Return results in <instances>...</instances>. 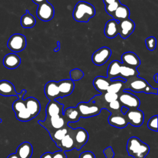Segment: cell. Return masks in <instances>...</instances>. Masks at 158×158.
<instances>
[{"mask_svg": "<svg viewBox=\"0 0 158 158\" xmlns=\"http://www.w3.org/2000/svg\"><path fill=\"white\" fill-rule=\"evenodd\" d=\"M102 1H103L104 4H105V6H106V5H108L110 3H112V2H115L117 0H102Z\"/></svg>", "mask_w": 158, "mask_h": 158, "instance_id": "45", "label": "cell"}, {"mask_svg": "<svg viewBox=\"0 0 158 158\" xmlns=\"http://www.w3.org/2000/svg\"><path fill=\"white\" fill-rule=\"evenodd\" d=\"M57 47L54 49V51L55 52H58V51H59V50H60V43L59 41H57Z\"/></svg>", "mask_w": 158, "mask_h": 158, "instance_id": "46", "label": "cell"}, {"mask_svg": "<svg viewBox=\"0 0 158 158\" xmlns=\"http://www.w3.org/2000/svg\"><path fill=\"white\" fill-rule=\"evenodd\" d=\"M57 85L60 98H63L71 94L75 88L74 81L70 79H64L60 80L57 82Z\"/></svg>", "mask_w": 158, "mask_h": 158, "instance_id": "13", "label": "cell"}, {"mask_svg": "<svg viewBox=\"0 0 158 158\" xmlns=\"http://www.w3.org/2000/svg\"><path fill=\"white\" fill-rule=\"evenodd\" d=\"M25 107L32 116L33 118L36 117L40 112L41 105L38 100L33 97H29L24 99Z\"/></svg>", "mask_w": 158, "mask_h": 158, "instance_id": "18", "label": "cell"}, {"mask_svg": "<svg viewBox=\"0 0 158 158\" xmlns=\"http://www.w3.org/2000/svg\"><path fill=\"white\" fill-rule=\"evenodd\" d=\"M122 107L128 109H138L140 106V101L138 97L127 90H123L118 94V99Z\"/></svg>", "mask_w": 158, "mask_h": 158, "instance_id": "7", "label": "cell"}, {"mask_svg": "<svg viewBox=\"0 0 158 158\" xmlns=\"http://www.w3.org/2000/svg\"><path fill=\"white\" fill-rule=\"evenodd\" d=\"M78 109L80 117H91L96 116L100 114L102 107L100 105L96 104L93 99H91L89 102H81L76 106Z\"/></svg>", "mask_w": 158, "mask_h": 158, "instance_id": "5", "label": "cell"}, {"mask_svg": "<svg viewBox=\"0 0 158 158\" xmlns=\"http://www.w3.org/2000/svg\"><path fill=\"white\" fill-rule=\"evenodd\" d=\"M145 43L148 50L154 51L156 47V39L154 36H149L146 39Z\"/></svg>", "mask_w": 158, "mask_h": 158, "instance_id": "38", "label": "cell"}, {"mask_svg": "<svg viewBox=\"0 0 158 158\" xmlns=\"http://www.w3.org/2000/svg\"><path fill=\"white\" fill-rule=\"evenodd\" d=\"M111 54L112 51L110 48L106 46L101 47L92 54V62L96 65H102L109 59Z\"/></svg>", "mask_w": 158, "mask_h": 158, "instance_id": "11", "label": "cell"}, {"mask_svg": "<svg viewBox=\"0 0 158 158\" xmlns=\"http://www.w3.org/2000/svg\"><path fill=\"white\" fill-rule=\"evenodd\" d=\"M7 158H19V157L15 153H14V154H11L10 155H9Z\"/></svg>", "mask_w": 158, "mask_h": 158, "instance_id": "47", "label": "cell"}, {"mask_svg": "<svg viewBox=\"0 0 158 158\" xmlns=\"http://www.w3.org/2000/svg\"><path fill=\"white\" fill-rule=\"evenodd\" d=\"M38 123L45 128L49 132V135L55 130L65 127L68 125V123L65 120L63 115L46 117L44 120H38Z\"/></svg>", "mask_w": 158, "mask_h": 158, "instance_id": "4", "label": "cell"}, {"mask_svg": "<svg viewBox=\"0 0 158 158\" xmlns=\"http://www.w3.org/2000/svg\"><path fill=\"white\" fill-rule=\"evenodd\" d=\"M14 85L9 81L2 80L0 81V95L3 96H18Z\"/></svg>", "mask_w": 158, "mask_h": 158, "instance_id": "20", "label": "cell"}, {"mask_svg": "<svg viewBox=\"0 0 158 158\" xmlns=\"http://www.w3.org/2000/svg\"><path fill=\"white\" fill-rule=\"evenodd\" d=\"M110 82V79L107 77L98 76L94 79L93 84L97 91L101 93H104L107 91V88L109 86Z\"/></svg>", "mask_w": 158, "mask_h": 158, "instance_id": "23", "label": "cell"}, {"mask_svg": "<svg viewBox=\"0 0 158 158\" xmlns=\"http://www.w3.org/2000/svg\"><path fill=\"white\" fill-rule=\"evenodd\" d=\"M157 115H154L151 117L148 122L147 126L151 130L157 131Z\"/></svg>", "mask_w": 158, "mask_h": 158, "instance_id": "37", "label": "cell"}, {"mask_svg": "<svg viewBox=\"0 0 158 158\" xmlns=\"http://www.w3.org/2000/svg\"><path fill=\"white\" fill-rule=\"evenodd\" d=\"M122 106L120 102L118 100L114 101L108 103V107H107V110H108L110 114L114 113H120L121 112V109Z\"/></svg>", "mask_w": 158, "mask_h": 158, "instance_id": "32", "label": "cell"}, {"mask_svg": "<svg viewBox=\"0 0 158 158\" xmlns=\"http://www.w3.org/2000/svg\"><path fill=\"white\" fill-rule=\"evenodd\" d=\"M96 10L94 7L90 3L80 1L75 5L73 10L72 16L73 19L79 22L87 23L90 19L95 15Z\"/></svg>", "mask_w": 158, "mask_h": 158, "instance_id": "1", "label": "cell"}, {"mask_svg": "<svg viewBox=\"0 0 158 158\" xmlns=\"http://www.w3.org/2000/svg\"><path fill=\"white\" fill-rule=\"evenodd\" d=\"M64 104L56 100L49 101L46 107V117H52L63 115Z\"/></svg>", "mask_w": 158, "mask_h": 158, "instance_id": "16", "label": "cell"}, {"mask_svg": "<svg viewBox=\"0 0 158 158\" xmlns=\"http://www.w3.org/2000/svg\"><path fill=\"white\" fill-rule=\"evenodd\" d=\"M15 154L19 158H31L33 154L32 145L29 142H23L17 147Z\"/></svg>", "mask_w": 158, "mask_h": 158, "instance_id": "22", "label": "cell"}, {"mask_svg": "<svg viewBox=\"0 0 158 158\" xmlns=\"http://www.w3.org/2000/svg\"><path fill=\"white\" fill-rule=\"evenodd\" d=\"M52 158H67V156L64 151L60 150L52 153Z\"/></svg>", "mask_w": 158, "mask_h": 158, "instance_id": "41", "label": "cell"}, {"mask_svg": "<svg viewBox=\"0 0 158 158\" xmlns=\"http://www.w3.org/2000/svg\"><path fill=\"white\" fill-rule=\"evenodd\" d=\"M63 116L67 123L77 122L81 118L79 112L76 107H70L64 110Z\"/></svg>", "mask_w": 158, "mask_h": 158, "instance_id": "25", "label": "cell"}, {"mask_svg": "<svg viewBox=\"0 0 158 158\" xmlns=\"http://www.w3.org/2000/svg\"><path fill=\"white\" fill-rule=\"evenodd\" d=\"M120 4H121L120 1L119 0H117L112 3H110L108 5L105 6V10L109 15L112 16V15L114 14V12L115 11V10Z\"/></svg>", "mask_w": 158, "mask_h": 158, "instance_id": "36", "label": "cell"}, {"mask_svg": "<svg viewBox=\"0 0 158 158\" xmlns=\"http://www.w3.org/2000/svg\"><path fill=\"white\" fill-rule=\"evenodd\" d=\"M126 149L128 155L134 158H145L150 150L147 144L136 136H132L128 139Z\"/></svg>", "mask_w": 158, "mask_h": 158, "instance_id": "3", "label": "cell"}, {"mask_svg": "<svg viewBox=\"0 0 158 158\" xmlns=\"http://www.w3.org/2000/svg\"><path fill=\"white\" fill-rule=\"evenodd\" d=\"M135 28V22L130 19L118 22V34L123 39H126L130 36Z\"/></svg>", "mask_w": 158, "mask_h": 158, "instance_id": "12", "label": "cell"}, {"mask_svg": "<svg viewBox=\"0 0 158 158\" xmlns=\"http://www.w3.org/2000/svg\"><path fill=\"white\" fill-rule=\"evenodd\" d=\"M130 15V12L128 7L127 6L121 4L112 15V17L113 18L112 19L117 22H120L129 19Z\"/></svg>", "mask_w": 158, "mask_h": 158, "instance_id": "24", "label": "cell"}, {"mask_svg": "<svg viewBox=\"0 0 158 158\" xmlns=\"http://www.w3.org/2000/svg\"><path fill=\"white\" fill-rule=\"evenodd\" d=\"M2 122V120H1V118H0V123H1Z\"/></svg>", "mask_w": 158, "mask_h": 158, "instance_id": "49", "label": "cell"}, {"mask_svg": "<svg viewBox=\"0 0 158 158\" xmlns=\"http://www.w3.org/2000/svg\"><path fill=\"white\" fill-rule=\"evenodd\" d=\"M44 94L46 98L49 101L56 100L57 98H60L59 90L58 88L57 82L55 81H48L44 86Z\"/></svg>", "mask_w": 158, "mask_h": 158, "instance_id": "15", "label": "cell"}, {"mask_svg": "<svg viewBox=\"0 0 158 158\" xmlns=\"http://www.w3.org/2000/svg\"><path fill=\"white\" fill-rule=\"evenodd\" d=\"M118 94L113 93H110V92H106L104 94V99L107 103L111 102L117 100L118 99Z\"/></svg>", "mask_w": 158, "mask_h": 158, "instance_id": "39", "label": "cell"}, {"mask_svg": "<svg viewBox=\"0 0 158 158\" xmlns=\"http://www.w3.org/2000/svg\"><path fill=\"white\" fill-rule=\"evenodd\" d=\"M121 60L123 65L136 69L141 64V60L138 56L131 51L124 52L121 56Z\"/></svg>", "mask_w": 158, "mask_h": 158, "instance_id": "14", "label": "cell"}, {"mask_svg": "<svg viewBox=\"0 0 158 158\" xmlns=\"http://www.w3.org/2000/svg\"><path fill=\"white\" fill-rule=\"evenodd\" d=\"M109 123L114 127L118 128H123L128 125V122L122 112L111 114L108 118Z\"/></svg>", "mask_w": 158, "mask_h": 158, "instance_id": "17", "label": "cell"}, {"mask_svg": "<svg viewBox=\"0 0 158 158\" xmlns=\"http://www.w3.org/2000/svg\"><path fill=\"white\" fill-rule=\"evenodd\" d=\"M139 75V73L137 71L136 68L129 67L122 64L120 67L119 77L125 80H127L133 77H138Z\"/></svg>", "mask_w": 158, "mask_h": 158, "instance_id": "26", "label": "cell"}, {"mask_svg": "<svg viewBox=\"0 0 158 158\" xmlns=\"http://www.w3.org/2000/svg\"><path fill=\"white\" fill-rule=\"evenodd\" d=\"M124 90V82L121 80L111 81L109 86L107 88L106 92L120 94Z\"/></svg>", "mask_w": 158, "mask_h": 158, "instance_id": "31", "label": "cell"}, {"mask_svg": "<svg viewBox=\"0 0 158 158\" xmlns=\"http://www.w3.org/2000/svg\"><path fill=\"white\" fill-rule=\"evenodd\" d=\"M68 127L69 126L67 125L65 127L56 130L50 135L51 139L55 142L58 148L59 146L60 141L68 133Z\"/></svg>", "mask_w": 158, "mask_h": 158, "instance_id": "30", "label": "cell"}, {"mask_svg": "<svg viewBox=\"0 0 158 158\" xmlns=\"http://www.w3.org/2000/svg\"><path fill=\"white\" fill-rule=\"evenodd\" d=\"M84 77V73L79 69H74L70 70V80L73 81H78L81 80Z\"/></svg>", "mask_w": 158, "mask_h": 158, "instance_id": "35", "label": "cell"}, {"mask_svg": "<svg viewBox=\"0 0 158 158\" xmlns=\"http://www.w3.org/2000/svg\"><path fill=\"white\" fill-rule=\"evenodd\" d=\"M40 158H52V153L49 152H46L42 154Z\"/></svg>", "mask_w": 158, "mask_h": 158, "instance_id": "43", "label": "cell"}, {"mask_svg": "<svg viewBox=\"0 0 158 158\" xmlns=\"http://www.w3.org/2000/svg\"><path fill=\"white\" fill-rule=\"evenodd\" d=\"M15 117L17 120L22 122H28L33 119L32 116L27 110V109L15 113Z\"/></svg>", "mask_w": 158, "mask_h": 158, "instance_id": "33", "label": "cell"}, {"mask_svg": "<svg viewBox=\"0 0 158 158\" xmlns=\"http://www.w3.org/2000/svg\"><path fill=\"white\" fill-rule=\"evenodd\" d=\"M104 34L108 38H114L118 34V22L111 19L108 20L104 27Z\"/></svg>", "mask_w": 158, "mask_h": 158, "instance_id": "21", "label": "cell"}, {"mask_svg": "<svg viewBox=\"0 0 158 158\" xmlns=\"http://www.w3.org/2000/svg\"><path fill=\"white\" fill-rule=\"evenodd\" d=\"M47 1H48V0H32V1H33L34 3H35V4H38V5L40 4H41V3H43V2H46Z\"/></svg>", "mask_w": 158, "mask_h": 158, "instance_id": "44", "label": "cell"}, {"mask_svg": "<svg viewBox=\"0 0 158 158\" xmlns=\"http://www.w3.org/2000/svg\"><path fill=\"white\" fill-rule=\"evenodd\" d=\"M122 65V64L118 60H115L112 61L109 65V67L107 68V78L111 80L112 78L119 77L120 67Z\"/></svg>", "mask_w": 158, "mask_h": 158, "instance_id": "27", "label": "cell"}, {"mask_svg": "<svg viewBox=\"0 0 158 158\" xmlns=\"http://www.w3.org/2000/svg\"><path fill=\"white\" fill-rule=\"evenodd\" d=\"M59 148L64 152L74 149V141L72 136L67 133L60 141Z\"/></svg>", "mask_w": 158, "mask_h": 158, "instance_id": "29", "label": "cell"}, {"mask_svg": "<svg viewBox=\"0 0 158 158\" xmlns=\"http://www.w3.org/2000/svg\"><path fill=\"white\" fill-rule=\"evenodd\" d=\"M20 63L21 59L15 53L7 54L3 59V65L8 69H15L20 65Z\"/></svg>", "mask_w": 158, "mask_h": 158, "instance_id": "19", "label": "cell"}, {"mask_svg": "<svg viewBox=\"0 0 158 158\" xmlns=\"http://www.w3.org/2000/svg\"><path fill=\"white\" fill-rule=\"evenodd\" d=\"M20 24L24 28H33L36 24V19L33 15H31L28 10H26V12L20 19Z\"/></svg>", "mask_w": 158, "mask_h": 158, "instance_id": "28", "label": "cell"}, {"mask_svg": "<svg viewBox=\"0 0 158 158\" xmlns=\"http://www.w3.org/2000/svg\"><path fill=\"white\" fill-rule=\"evenodd\" d=\"M131 90L136 93L157 94V88H152L144 79L139 77H133L126 80L124 83V90Z\"/></svg>", "mask_w": 158, "mask_h": 158, "instance_id": "2", "label": "cell"}, {"mask_svg": "<svg viewBox=\"0 0 158 158\" xmlns=\"http://www.w3.org/2000/svg\"><path fill=\"white\" fill-rule=\"evenodd\" d=\"M157 77H158V74H157V73H156V74L154 75V81H155L156 83H157V82H158Z\"/></svg>", "mask_w": 158, "mask_h": 158, "instance_id": "48", "label": "cell"}, {"mask_svg": "<svg viewBox=\"0 0 158 158\" xmlns=\"http://www.w3.org/2000/svg\"><path fill=\"white\" fill-rule=\"evenodd\" d=\"M36 15L41 20L48 22L51 20L54 15V8L48 1L38 5L36 10Z\"/></svg>", "mask_w": 158, "mask_h": 158, "instance_id": "9", "label": "cell"}, {"mask_svg": "<svg viewBox=\"0 0 158 158\" xmlns=\"http://www.w3.org/2000/svg\"><path fill=\"white\" fill-rule=\"evenodd\" d=\"M68 133L72 136L74 141V149L80 150L88 141L89 135L87 131L81 127L73 129L68 127Z\"/></svg>", "mask_w": 158, "mask_h": 158, "instance_id": "6", "label": "cell"}, {"mask_svg": "<svg viewBox=\"0 0 158 158\" xmlns=\"http://www.w3.org/2000/svg\"><path fill=\"white\" fill-rule=\"evenodd\" d=\"M25 109V104L23 98H18V99L15 100L12 104V109L14 111L15 114L22 111Z\"/></svg>", "mask_w": 158, "mask_h": 158, "instance_id": "34", "label": "cell"}, {"mask_svg": "<svg viewBox=\"0 0 158 158\" xmlns=\"http://www.w3.org/2000/svg\"><path fill=\"white\" fill-rule=\"evenodd\" d=\"M8 48L14 52L23 51L27 46L26 37L20 33H15L10 36L7 43Z\"/></svg>", "mask_w": 158, "mask_h": 158, "instance_id": "8", "label": "cell"}, {"mask_svg": "<svg viewBox=\"0 0 158 158\" xmlns=\"http://www.w3.org/2000/svg\"><path fill=\"white\" fill-rule=\"evenodd\" d=\"M127 122L134 127H139L144 122V113L138 109H128L124 114Z\"/></svg>", "mask_w": 158, "mask_h": 158, "instance_id": "10", "label": "cell"}, {"mask_svg": "<svg viewBox=\"0 0 158 158\" xmlns=\"http://www.w3.org/2000/svg\"><path fill=\"white\" fill-rule=\"evenodd\" d=\"M103 152L106 158H114V152L112 147H110V146L106 148L103 151Z\"/></svg>", "mask_w": 158, "mask_h": 158, "instance_id": "40", "label": "cell"}, {"mask_svg": "<svg viewBox=\"0 0 158 158\" xmlns=\"http://www.w3.org/2000/svg\"><path fill=\"white\" fill-rule=\"evenodd\" d=\"M79 158H96V157L93 152L87 151L81 152L79 156Z\"/></svg>", "mask_w": 158, "mask_h": 158, "instance_id": "42", "label": "cell"}]
</instances>
